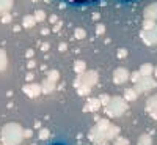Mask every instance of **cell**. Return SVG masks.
<instances>
[{
  "mask_svg": "<svg viewBox=\"0 0 157 145\" xmlns=\"http://www.w3.org/2000/svg\"><path fill=\"white\" fill-rule=\"evenodd\" d=\"M120 2H124V3H130V2H135V0H120Z\"/></svg>",
  "mask_w": 157,
  "mask_h": 145,
  "instance_id": "3957f363",
  "label": "cell"
},
{
  "mask_svg": "<svg viewBox=\"0 0 157 145\" xmlns=\"http://www.w3.org/2000/svg\"><path fill=\"white\" fill-rule=\"evenodd\" d=\"M47 145H69L64 139H54V140H50Z\"/></svg>",
  "mask_w": 157,
  "mask_h": 145,
  "instance_id": "6da1fadb",
  "label": "cell"
},
{
  "mask_svg": "<svg viewBox=\"0 0 157 145\" xmlns=\"http://www.w3.org/2000/svg\"><path fill=\"white\" fill-rule=\"evenodd\" d=\"M72 3L75 5H86V3H93V2H98V0H71Z\"/></svg>",
  "mask_w": 157,
  "mask_h": 145,
  "instance_id": "7a4b0ae2",
  "label": "cell"
}]
</instances>
